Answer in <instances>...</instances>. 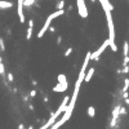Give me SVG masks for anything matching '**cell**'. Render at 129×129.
Masks as SVG:
<instances>
[{
    "instance_id": "cell-19",
    "label": "cell",
    "mask_w": 129,
    "mask_h": 129,
    "mask_svg": "<svg viewBox=\"0 0 129 129\" xmlns=\"http://www.w3.org/2000/svg\"><path fill=\"white\" fill-rule=\"evenodd\" d=\"M0 75L1 76H7L5 75V67H4V63H0Z\"/></svg>"
},
{
    "instance_id": "cell-6",
    "label": "cell",
    "mask_w": 129,
    "mask_h": 129,
    "mask_svg": "<svg viewBox=\"0 0 129 129\" xmlns=\"http://www.w3.org/2000/svg\"><path fill=\"white\" fill-rule=\"evenodd\" d=\"M52 90L56 92V93H61V92H66V90H67V86L63 85V84H61V83H57V84L52 88Z\"/></svg>"
},
{
    "instance_id": "cell-24",
    "label": "cell",
    "mask_w": 129,
    "mask_h": 129,
    "mask_svg": "<svg viewBox=\"0 0 129 129\" xmlns=\"http://www.w3.org/2000/svg\"><path fill=\"white\" fill-rule=\"evenodd\" d=\"M61 43H62V36H57V44L59 45Z\"/></svg>"
},
{
    "instance_id": "cell-21",
    "label": "cell",
    "mask_w": 129,
    "mask_h": 129,
    "mask_svg": "<svg viewBox=\"0 0 129 129\" xmlns=\"http://www.w3.org/2000/svg\"><path fill=\"white\" fill-rule=\"evenodd\" d=\"M29 94H30V97H32V98H34V97H36V94H38V90H36V89H32Z\"/></svg>"
},
{
    "instance_id": "cell-23",
    "label": "cell",
    "mask_w": 129,
    "mask_h": 129,
    "mask_svg": "<svg viewBox=\"0 0 129 129\" xmlns=\"http://www.w3.org/2000/svg\"><path fill=\"white\" fill-rule=\"evenodd\" d=\"M124 64H129V56L124 57V61H123V66H124Z\"/></svg>"
},
{
    "instance_id": "cell-17",
    "label": "cell",
    "mask_w": 129,
    "mask_h": 129,
    "mask_svg": "<svg viewBox=\"0 0 129 129\" xmlns=\"http://www.w3.org/2000/svg\"><path fill=\"white\" fill-rule=\"evenodd\" d=\"M74 52V49H72V47H68L66 50H64V53H63V57H68L70 54Z\"/></svg>"
},
{
    "instance_id": "cell-27",
    "label": "cell",
    "mask_w": 129,
    "mask_h": 129,
    "mask_svg": "<svg viewBox=\"0 0 129 129\" xmlns=\"http://www.w3.org/2000/svg\"><path fill=\"white\" fill-rule=\"evenodd\" d=\"M29 108L31 110V111H34V110H35V106L32 105V103H29Z\"/></svg>"
},
{
    "instance_id": "cell-32",
    "label": "cell",
    "mask_w": 129,
    "mask_h": 129,
    "mask_svg": "<svg viewBox=\"0 0 129 129\" xmlns=\"http://www.w3.org/2000/svg\"><path fill=\"white\" fill-rule=\"evenodd\" d=\"M3 62V57H0V63H1Z\"/></svg>"
},
{
    "instance_id": "cell-9",
    "label": "cell",
    "mask_w": 129,
    "mask_h": 129,
    "mask_svg": "<svg viewBox=\"0 0 129 129\" xmlns=\"http://www.w3.org/2000/svg\"><path fill=\"white\" fill-rule=\"evenodd\" d=\"M57 80H58V83H61V84H63V85L68 86V83H67V77H66V75H64V74H59V75L57 76Z\"/></svg>"
},
{
    "instance_id": "cell-13",
    "label": "cell",
    "mask_w": 129,
    "mask_h": 129,
    "mask_svg": "<svg viewBox=\"0 0 129 129\" xmlns=\"http://www.w3.org/2000/svg\"><path fill=\"white\" fill-rule=\"evenodd\" d=\"M64 5H66V1H64V0H58L57 4H56V9H63Z\"/></svg>"
},
{
    "instance_id": "cell-1",
    "label": "cell",
    "mask_w": 129,
    "mask_h": 129,
    "mask_svg": "<svg viewBox=\"0 0 129 129\" xmlns=\"http://www.w3.org/2000/svg\"><path fill=\"white\" fill-rule=\"evenodd\" d=\"M107 47H110V39H107L106 41H103V44L101 45V47H99L98 49H97L96 52H93V53H92L90 58H92V59H94V61H97V59H99V57L102 56V53L106 50V48H107Z\"/></svg>"
},
{
    "instance_id": "cell-5",
    "label": "cell",
    "mask_w": 129,
    "mask_h": 129,
    "mask_svg": "<svg viewBox=\"0 0 129 129\" xmlns=\"http://www.w3.org/2000/svg\"><path fill=\"white\" fill-rule=\"evenodd\" d=\"M64 14V9H57L56 12H53L52 14H49L48 16V18L50 21H54L56 18H58V17H61V16H63Z\"/></svg>"
},
{
    "instance_id": "cell-7",
    "label": "cell",
    "mask_w": 129,
    "mask_h": 129,
    "mask_svg": "<svg viewBox=\"0 0 129 129\" xmlns=\"http://www.w3.org/2000/svg\"><path fill=\"white\" fill-rule=\"evenodd\" d=\"M94 72H96V68L94 67H90L89 70H88V72L85 74V83H89L90 80H92V77H93V75H94Z\"/></svg>"
},
{
    "instance_id": "cell-4",
    "label": "cell",
    "mask_w": 129,
    "mask_h": 129,
    "mask_svg": "<svg viewBox=\"0 0 129 129\" xmlns=\"http://www.w3.org/2000/svg\"><path fill=\"white\" fill-rule=\"evenodd\" d=\"M50 23H52V21L49 20V18L47 17V20H45V22H44V25H43V27H41V30L38 32V39H41L43 36L45 35V32H47L48 30H49V27H50Z\"/></svg>"
},
{
    "instance_id": "cell-3",
    "label": "cell",
    "mask_w": 129,
    "mask_h": 129,
    "mask_svg": "<svg viewBox=\"0 0 129 129\" xmlns=\"http://www.w3.org/2000/svg\"><path fill=\"white\" fill-rule=\"evenodd\" d=\"M23 1H25V0H18V1H17V13H18V18H20L21 23H25V22H26L25 13H23V9H25Z\"/></svg>"
},
{
    "instance_id": "cell-14",
    "label": "cell",
    "mask_w": 129,
    "mask_h": 129,
    "mask_svg": "<svg viewBox=\"0 0 129 129\" xmlns=\"http://www.w3.org/2000/svg\"><path fill=\"white\" fill-rule=\"evenodd\" d=\"M32 30H34V27H29V29H27V32H26V40H31V38H32Z\"/></svg>"
},
{
    "instance_id": "cell-29",
    "label": "cell",
    "mask_w": 129,
    "mask_h": 129,
    "mask_svg": "<svg viewBox=\"0 0 129 129\" xmlns=\"http://www.w3.org/2000/svg\"><path fill=\"white\" fill-rule=\"evenodd\" d=\"M18 129H26V128H25V125H23V124L21 123V124H18Z\"/></svg>"
},
{
    "instance_id": "cell-12",
    "label": "cell",
    "mask_w": 129,
    "mask_h": 129,
    "mask_svg": "<svg viewBox=\"0 0 129 129\" xmlns=\"http://www.w3.org/2000/svg\"><path fill=\"white\" fill-rule=\"evenodd\" d=\"M35 4H36V0H25V1H23V7L26 9H30L32 5H35Z\"/></svg>"
},
{
    "instance_id": "cell-18",
    "label": "cell",
    "mask_w": 129,
    "mask_h": 129,
    "mask_svg": "<svg viewBox=\"0 0 129 129\" xmlns=\"http://www.w3.org/2000/svg\"><path fill=\"white\" fill-rule=\"evenodd\" d=\"M7 80H8L9 83H13V81H14V76H13L12 72H8V74H7Z\"/></svg>"
},
{
    "instance_id": "cell-8",
    "label": "cell",
    "mask_w": 129,
    "mask_h": 129,
    "mask_svg": "<svg viewBox=\"0 0 129 129\" xmlns=\"http://www.w3.org/2000/svg\"><path fill=\"white\" fill-rule=\"evenodd\" d=\"M13 7L12 1H5V0H0V9H11Z\"/></svg>"
},
{
    "instance_id": "cell-11",
    "label": "cell",
    "mask_w": 129,
    "mask_h": 129,
    "mask_svg": "<svg viewBox=\"0 0 129 129\" xmlns=\"http://www.w3.org/2000/svg\"><path fill=\"white\" fill-rule=\"evenodd\" d=\"M86 115H88L90 119H93L96 116V108L93 107V106H89V107L86 108Z\"/></svg>"
},
{
    "instance_id": "cell-26",
    "label": "cell",
    "mask_w": 129,
    "mask_h": 129,
    "mask_svg": "<svg viewBox=\"0 0 129 129\" xmlns=\"http://www.w3.org/2000/svg\"><path fill=\"white\" fill-rule=\"evenodd\" d=\"M128 97H129L128 92H123V98H128Z\"/></svg>"
},
{
    "instance_id": "cell-16",
    "label": "cell",
    "mask_w": 129,
    "mask_h": 129,
    "mask_svg": "<svg viewBox=\"0 0 129 129\" xmlns=\"http://www.w3.org/2000/svg\"><path fill=\"white\" fill-rule=\"evenodd\" d=\"M0 50L5 52V41H4V38H0Z\"/></svg>"
},
{
    "instance_id": "cell-28",
    "label": "cell",
    "mask_w": 129,
    "mask_h": 129,
    "mask_svg": "<svg viewBox=\"0 0 129 129\" xmlns=\"http://www.w3.org/2000/svg\"><path fill=\"white\" fill-rule=\"evenodd\" d=\"M48 31H50V32H56V27H53V26H50L49 27V30Z\"/></svg>"
},
{
    "instance_id": "cell-31",
    "label": "cell",
    "mask_w": 129,
    "mask_h": 129,
    "mask_svg": "<svg viewBox=\"0 0 129 129\" xmlns=\"http://www.w3.org/2000/svg\"><path fill=\"white\" fill-rule=\"evenodd\" d=\"M43 99H44V102H45V103H47V102H48V101H49V98H48V96H44V98H43Z\"/></svg>"
},
{
    "instance_id": "cell-25",
    "label": "cell",
    "mask_w": 129,
    "mask_h": 129,
    "mask_svg": "<svg viewBox=\"0 0 129 129\" xmlns=\"http://www.w3.org/2000/svg\"><path fill=\"white\" fill-rule=\"evenodd\" d=\"M31 83H32V85H34V86H38V81H36L35 79H31Z\"/></svg>"
},
{
    "instance_id": "cell-20",
    "label": "cell",
    "mask_w": 129,
    "mask_h": 129,
    "mask_svg": "<svg viewBox=\"0 0 129 129\" xmlns=\"http://www.w3.org/2000/svg\"><path fill=\"white\" fill-rule=\"evenodd\" d=\"M123 74H129V64H124L123 66Z\"/></svg>"
},
{
    "instance_id": "cell-10",
    "label": "cell",
    "mask_w": 129,
    "mask_h": 129,
    "mask_svg": "<svg viewBox=\"0 0 129 129\" xmlns=\"http://www.w3.org/2000/svg\"><path fill=\"white\" fill-rule=\"evenodd\" d=\"M129 56V43L127 40H124L123 43V57H127Z\"/></svg>"
},
{
    "instance_id": "cell-30",
    "label": "cell",
    "mask_w": 129,
    "mask_h": 129,
    "mask_svg": "<svg viewBox=\"0 0 129 129\" xmlns=\"http://www.w3.org/2000/svg\"><path fill=\"white\" fill-rule=\"evenodd\" d=\"M124 102L127 103V106H129V97H128V98H124Z\"/></svg>"
},
{
    "instance_id": "cell-22",
    "label": "cell",
    "mask_w": 129,
    "mask_h": 129,
    "mask_svg": "<svg viewBox=\"0 0 129 129\" xmlns=\"http://www.w3.org/2000/svg\"><path fill=\"white\" fill-rule=\"evenodd\" d=\"M125 114H127V107L121 106V108H120V115H125Z\"/></svg>"
},
{
    "instance_id": "cell-15",
    "label": "cell",
    "mask_w": 129,
    "mask_h": 129,
    "mask_svg": "<svg viewBox=\"0 0 129 129\" xmlns=\"http://www.w3.org/2000/svg\"><path fill=\"white\" fill-rule=\"evenodd\" d=\"M129 89V79L128 77H125L124 79V86H123V92H128Z\"/></svg>"
},
{
    "instance_id": "cell-2",
    "label": "cell",
    "mask_w": 129,
    "mask_h": 129,
    "mask_svg": "<svg viewBox=\"0 0 129 129\" xmlns=\"http://www.w3.org/2000/svg\"><path fill=\"white\" fill-rule=\"evenodd\" d=\"M77 4V11H79V16L81 18H86L88 17V8L85 5V0H76Z\"/></svg>"
}]
</instances>
